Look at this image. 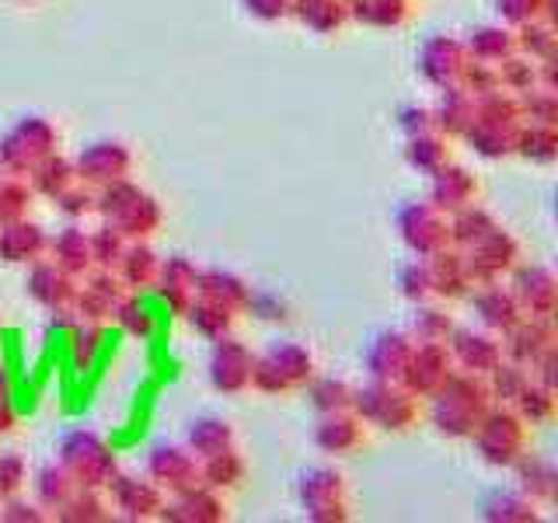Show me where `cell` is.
I'll return each instance as SVG.
<instances>
[{
	"label": "cell",
	"mask_w": 558,
	"mask_h": 523,
	"mask_svg": "<svg viewBox=\"0 0 558 523\" xmlns=\"http://www.w3.org/2000/svg\"><path fill=\"white\" fill-rule=\"evenodd\" d=\"M95 214L101 220H109L112 227H119L126 241H150L165 223V209L150 192L140 188L133 179H122L98 188V203Z\"/></svg>",
	"instance_id": "1"
},
{
	"label": "cell",
	"mask_w": 558,
	"mask_h": 523,
	"mask_svg": "<svg viewBox=\"0 0 558 523\" xmlns=\"http://www.w3.org/2000/svg\"><path fill=\"white\" fill-rule=\"evenodd\" d=\"M60 464L77 488H101L119 475V458L112 443L95 429H70L60 440Z\"/></svg>",
	"instance_id": "2"
},
{
	"label": "cell",
	"mask_w": 558,
	"mask_h": 523,
	"mask_svg": "<svg viewBox=\"0 0 558 523\" xmlns=\"http://www.w3.org/2000/svg\"><path fill=\"white\" fill-rule=\"evenodd\" d=\"M60 147V133L43 115H25L0 136V171L28 179L32 168L43 161L46 154Z\"/></svg>",
	"instance_id": "3"
},
{
	"label": "cell",
	"mask_w": 558,
	"mask_h": 523,
	"mask_svg": "<svg viewBox=\"0 0 558 523\" xmlns=\"http://www.w3.org/2000/svg\"><path fill=\"white\" fill-rule=\"evenodd\" d=\"M74 171H77V182L92 185V188H105L112 182L130 179L133 171V150L119 139H98V144L84 147L74 157Z\"/></svg>",
	"instance_id": "4"
},
{
	"label": "cell",
	"mask_w": 558,
	"mask_h": 523,
	"mask_svg": "<svg viewBox=\"0 0 558 523\" xmlns=\"http://www.w3.org/2000/svg\"><path fill=\"white\" fill-rule=\"evenodd\" d=\"M147 478L165 496L199 485V458L185 443H154L147 450Z\"/></svg>",
	"instance_id": "5"
},
{
	"label": "cell",
	"mask_w": 558,
	"mask_h": 523,
	"mask_svg": "<svg viewBox=\"0 0 558 523\" xmlns=\"http://www.w3.org/2000/svg\"><path fill=\"white\" fill-rule=\"evenodd\" d=\"M252 349L238 336H223L214 342V353H209V384H214L217 394H241L252 388Z\"/></svg>",
	"instance_id": "6"
},
{
	"label": "cell",
	"mask_w": 558,
	"mask_h": 523,
	"mask_svg": "<svg viewBox=\"0 0 558 523\" xmlns=\"http://www.w3.org/2000/svg\"><path fill=\"white\" fill-rule=\"evenodd\" d=\"M105 496H109V506L119 510L122 520H157L161 516V506H165V492L157 488L147 475H119L105 485Z\"/></svg>",
	"instance_id": "7"
},
{
	"label": "cell",
	"mask_w": 558,
	"mask_h": 523,
	"mask_svg": "<svg viewBox=\"0 0 558 523\" xmlns=\"http://www.w3.org/2000/svg\"><path fill=\"white\" fill-rule=\"evenodd\" d=\"M196 279H199V266L196 262H189L185 255H168L161 258V272H157V301L161 307L171 314V318H182L196 301Z\"/></svg>",
	"instance_id": "8"
},
{
	"label": "cell",
	"mask_w": 558,
	"mask_h": 523,
	"mask_svg": "<svg viewBox=\"0 0 558 523\" xmlns=\"http://www.w3.org/2000/svg\"><path fill=\"white\" fill-rule=\"evenodd\" d=\"M122 293H126V290H122L116 269H92L84 279H77V293H74L77 318L81 321L109 325L112 321V311H116Z\"/></svg>",
	"instance_id": "9"
},
{
	"label": "cell",
	"mask_w": 558,
	"mask_h": 523,
	"mask_svg": "<svg viewBox=\"0 0 558 523\" xmlns=\"http://www.w3.org/2000/svg\"><path fill=\"white\" fill-rule=\"evenodd\" d=\"M157 520H165V523H220V520H227V502L217 488L199 482V485L168 496Z\"/></svg>",
	"instance_id": "10"
},
{
	"label": "cell",
	"mask_w": 558,
	"mask_h": 523,
	"mask_svg": "<svg viewBox=\"0 0 558 523\" xmlns=\"http://www.w3.org/2000/svg\"><path fill=\"white\" fill-rule=\"evenodd\" d=\"M49 255V234L39 223L22 217L11 223H0V262L4 266H32Z\"/></svg>",
	"instance_id": "11"
},
{
	"label": "cell",
	"mask_w": 558,
	"mask_h": 523,
	"mask_svg": "<svg viewBox=\"0 0 558 523\" xmlns=\"http://www.w3.org/2000/svg\"><path fill=\"white\" fill-rule=\"evenodd\" d=\"M25 287H28V296L39 307H63V304H74V293H77V279L63 272L57 262H52L49 255L39 258V262H32L28 266V279H25Z\"/></svg>",
	"instance_id": "12"
},
{
	"label": "cell",
	"mask_w": 558,
	"mask_h": 523,
	"mask_svg": "<svg viewBox=\"0 0 558 523\" xmlns=\"http://www.w3.org/2000/svg\"><path fill=\"white\" fill-rule=\"evenodd\" d=\"M342 475H336V471H307V475L301 478V502L311 520H339L342 513Z\"/></svg>",
	"instance_id": "13"
},
{
	"label": "cell",
	"mask_w": 558,
	"mask_h": 523,
	"mask_svg": "<svg viewBox=\"0 0 558 523\" xmlns=\"http://www.w3.org/2000/svg\"><path fill=\"white\" fill-rule=\"evenodd\" d=\"M157 272H161V255L150 248V241H130L122 252L116 276L126 293H147L157 287Z\"/></svg>",
	"instance_id": "14"
},
{
	"label": "cell",
	"mask_w": 558,
	"mask_h": 523,
	"mask_svg": "<svg viewBox=\"0 0 558 523\" xmlns=\"http://www.w3.org/2000/svg\"><path fill=\"white\" fill-rule=\"evenodd\" d=\"M49 258L57 262L63 272H70L74 279H84L95 269L92 262V238H87L84 227H77L70 220L60 234H49Z\"/></svg>",
	"instance_id": "15"
},
{
	"label": "cell",
	"mask_w": 558,
	"mask_h": 523,
	"mask_svg": "<svg viewBox=\"0 0 558 523\" xmlns=\"http://www.w3.org/2000/svg\"><path fill=\"white\" fill-rule=\"evenodd\" d=\"M196 293L209 296L223 307H231L234 314H248V301H252V287L231 269H199L196 279Z\"/></svg>",
	"instance_id": "16"
},
{
	"label": "cell",
	"mask_w": 558,
	"mask_h": 523,
	"mask_svg": "<svg viewBox=\"0 0 558 523\" xmlns=\"http://www.w3.org/2000/svg\"><path fill=\"white\" fill-rule=\"evenodd\" d=\"M238 318H241V314H234L231 307H223V304L209 301V296H199V293H196V301H192V307L185 314L189 328L196 331L199 339H206V342H217L223 336H234Z\"/></svg>",
	"instance_id": "17"
},
{
	"label": "cell",
	"mask_w": 558,
	"mask_h": 523,
	"mask_svg": "<svg viewBox=\"0 0 558 523\" xmlns=\"http://www.w3.org/2000/svg\"><path fill=\"white\" fill-rule=\"evenodd\" d=\"M185 447L203 461V458H214V453H220V450L238 447V433H234L231 423H227V418H220V415H203V418H196V423L189 426Z\"/></svg>",
	"instance_id": "18"
},
{
	"label": "cell",
	"mask_w": 558,
	"mask_h": 523,
	"mask_svg": "<svg viewBox=\"0 0 558 523\" xmlns=\"http://www.w3.org/2000/svg\"><path fill=\"white\" fill-rule=\"evenodd\" d=\"M28 182L35 188V196H46V199H57L60 192H66L70 185L77 182V171H74V161L63 157L60 150L46 154L39 165L32 168Z\"/></svg>",
	"instance_id": "19"
},
{
	"label": "cell",
	"mask_w": 558,
	"mask_h": 523,
	"mask_svg": "<svg viewBox=\"0 0 558 523\" xmlns=\"http://www.w3.org/2000/svg\"><path fill=\"white\" fill-rule=\"evenodd\" d=\"M244 475H248V467H244V458H241L238 447L220 450V453H214V458L199 461V482L209 485V488H217V492H231V488H241Z\"/></svg>",
	"instance_id": "20"
},
{
	"label": "cell",
	"mask_w": 558,
	"mask_h": 523,
	"mask_svg": "<svg viewBox=\"0 0 558 523\" xmlns=\"http://www.w3.org/2000/svg\"><path fill=\"white\" fill-rule=\"evenodd\" d=\"M112 321H116V328L122 331V336H130L136 342H150L154 331H157L154 311L147 307V301L140 293H122L119 296V304L112 311Z\"/></svg>",
	"instance_id": "21"
},
{
	"label": "cell",
	"mask_w": 558,
	"mask_h": 523,
	"mask_svg": "<svg viewBox=\"0 0 558 523\" xmlns=\"http://www.w3.org/2000/svg\"><path fill=\"white\" fill-rule=\"evenodd\" d=\"M52 516L60 523H105L112 520V506L109 496H101V488H74V496Z\"/></svg>",
	"instance_id": "22"
},
{
	"label": "cell",
	"mask_w": 558,
	"mask_h": 523,
	"mask_svg": "<svg viewBox=\"0 0 558 523\" xmlns=\"http://www.w3.org/2000/svg\"><path fill=\"white\" fill-rule=\"evenodd\" d=\"M66 349H70V363H74L77 374H87L101 356V342H105V325L98 321H77L66 331Z\"/></svg>",
	"instance_id": "23"
},
{
	"label": "cell",
	"mask_w": 558,
	"mask_h": 523,
	"mask_svg": "<svg viewBox=\"0 0 558 523\" xmlns=\"http://www.w3.org/2000/svg\"><path fill=\"white\" fill-rule=\"evenodd\" d=\"M32 488H35V502H39L43 510L52 516L70 496H74V488H77V485H74V478L66 475V467L57 461V464L39 467V475H35Z\"/></svg>",
	"instance_id": "24"
},
{
	"label": "cell",
	"mask_w": 558,
	"mask_h": 523,
	"mask_svg": "<svg viewBox=\"0 0 558 523\" xmlns=\"http://www.w3.org/2000/svg\"><path fill=\"white\" fill-rule=\"evenodd\" d=\"M314 443L325 453H336V458L339 453H349L360 443V423L342 412H328L318 423V429H314Z\"/></svg>",
	"instance_id": "25"
},
{
	"label": "cell",
	"mask_w": 558,
	"mask_h": 523,
	"mask_svg": "<svg viewBox=\"0 0 558 523\" xmlns=\"http://www.w3.org/2000/svg\"><path fill=\"white\" fill-rule=\"evenodd\" d=\"M266 356L276 363V370L287 377L290 388H301V384H307L314 377V360L304 345L296 342H272L266 349Z\"/></svg>",
	"instance_id": "26"
},
{
	"label": "cell",
	"mask_w": 558,
	"mask_h": 523,
	"mask_svg": "<svg viewBox=\"0 0 558 523\" xmlns=\"http://www.w3.org/2000/svg\"><path fill=\"white\" fill-rule=\"evenodd\" d=\"M290 14L314 32H336L349 17V8L342 0H290Z\"/></svg>",
	"instance_id": "27"
},
{
	"label": "cell",
	"mask_w": 558,
	"mask_h": 523,
	"mask_svg": "<svg viewBox=\"0 0 558 523\" xmlns=\"http://www.w3.org/2000/svg\"><path fill=\"white\" fill-rule=\"evenodd\" d=\"M32 203H35V188L28 179H17V174H4L0 179V223L28 217Z\"/></svg>",
	"instance_id": "28"
},
{
	"label": "cell",
	"mask_w": 558,
	"mask_h": 523,
	"mask_svg": "<svg viewBox=\"0 0 558 523\" xmlns=\"http://www.w3.org/2000/svg\"><path fill=\"white\" fill-rule=\"evenodd\" d=\"M87 238H92V262L95 269H116L122 252H126V234L119 231V227H112L109 220H101V227H95V231H87Z\"/></svg>",
	"instance_id": "29"
},
{
	"label": "cell",
	"mask_w": 558,
	"mask_h": 523,
	"mask_svg": "<svg viewBox=\"0 0 558 523\" xmlns=\"http://www.w3.org/2000/svg\"><path fill=\"white\" fill-rule=\"evenodd\" d=\"M28 461L14 450H0V499L22 496L28 485Z\"/></svg>",
	"instance_id": "30"
},
{
	"label": "cell",
	"mask_w": 558,
	"mask_h": 523,
	"mask_svg": "<svg viewBox=\"0 0 558 523\" xmlns=\"http://www.w3.org/2000/svg\"><path fill=\"white\" fill-rule=\"evenodd\" d=\"M57 209L66 217V220H84L87 214H95V203H98V188H92V185H84V182H74L66 192H60L57 199Z\"/></svg>",
	"instance_id": "31"
},
{
	"label": "cell",
	"mask_w": 558,
	"mask_h": 523,
	"mask_svg": "<svg viewBox=\"0 0 558 523\" xmlns=\"http://www.w3.org/2000/svg\"><path fill=\"white\" fill-rule=\"evenodd\" d=\"M252 388H255L258 394H269V398L293 391L290 384H287V377L276 370V363H272L266 353L255 356V366H252Z\"/></svg>",
	"instance_id": "32"
},
{
	"label": "cell",
	"mask_w": 558,
	"mask_h": 523,
	"mask_svg": "<svg viewBox=\"0 0 558 523\" xmlns=\"http://www.w3.org/2000/svg\"><path fill=\"white\" fill-rule=\"evenodd\" d=\"M311 405L318 412H342L349 405V391L339 380H314L311 384Z\"/></svg>",
	"instance_id": "33"
},
{
	"label": "cell",
	"mask_w": 558,
	"mask_h": 523,
	"mask_svg": "<svg viewBox=\"0 0 558 523\" xmlns=\"http://www.w3.org/2000/svg\"><path fill=\"white\" fill-rule=\"evenodd\" d=\"M0 520L4 523H43V520H49V513L39 502H25L22 496H11V499H0Z\"/></svg>",
	"instance_id": "34"
},
{
	"label": "cell",
	"mask_w": 558,
	"mask_h": 523,
	"mask_svg": "<svg viewBox=\"0 0 558 523\" xmlns=\"http://www.w3.org/2000/svg\"><path fill=\"white\" fill-rule=\"evenodd\" d=\"M248 314H255V318H262V321H287L290 318V307H287L283 296H276V293H255L252 290Z\"/></svg>",
	"instance_id": "35"
},
{
	"label": "cell",
	"mask_w": 558,
	"mask_h": 523,
	"mask_svg": "<svg viewBox=\"0 0 558 523\" xmlns=\"http://www.w3.org/2000/svg\"><path fill=\"white\" fill-rule=\"evenodd\" d=\"M241 4L258 22H283V17H290V0H241Z\"/></svg>",
	"instance_id": "36"
},
{
	"label": "cell",
	"mask_w": 558,
	"mask_h": 523,
	"mask_svg": "<svg viewBox=\"0 0 558 523\" xmlns=\"http://www.w3.org/2000/svg\"><path fill=\"white\" fill-rule=\"evenodd\" d=\"M81 318L74 304H63V307H49V331H57V336H66L70 328H74Z\"/></svg>",
	"instance_id": "37"
},
{
	"label": "cell",
	"mask_w": 558,
	"mask_h": 523,
	"mask_svg": "<svg viewBox=\"0 0 558 523\" xmlns=\"http://www.w3.org/2000/svg\"><path fill=\"white\" fill-rule=\"evenodd\" d=\"M14 426H17V409H14L11 388H0V436L14 433Z\"/></svg>",
	"instance_id": "38"
},
{
	"label": "cell",
	"mask_w": 558,
	"mask_h": 523,
	"mask_svg": "<svg viewBox=\"0 0 558 523\" xmlns=\"http://www.w3.org/2000/svg\"><path fill=\"white\" fill-rule=\"evenodd\" d=\"M0 388H11V374H8V360L0 353Z\"/></svg>",
	"instance_id": "39"
},
{
	"label": "cell",
	"mask_w": 558,
	"mask_h": 523,
	"mask_svg": "<svg viewBox=\"0 0 558 523\" xmlns=\"http://www.w3.org/2000/svg\"><path fill=\"white\" fill-rule=\"evenodd\" d=\"M0 179H4V171H0Z\"/></svg>",
	"instance_id": "40"
},
{
	"label": "cell",
	"mask_w": 558,
	"mask_h": 523,
	"mask_svg": "<svg viewBox=\"0 0 558 523\" xmlns=\"http://www.w3.org/2000/svg\"><path fill=\"white\" fill-rule=\"evenodd\" d=\"M0 321H4V318H0Z\"/></svg>",
	"instance_id": "41"
}]
</instances>
